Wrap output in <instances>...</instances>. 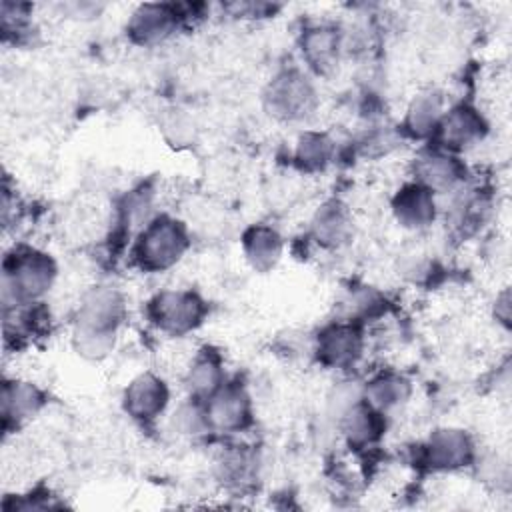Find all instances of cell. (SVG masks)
<instances>
[{
    "instance_id": "obj_1",
    "label": "cell",
    "mask_w": 512,
    "mask_h": 512,
    "mask_svg": "<svg viewBox=\"0 0 512 512\" xmlns=\"http://www.w3.org/2000/svg\"><path fill=\"white\" fill-rule=\"evenodd\" d=\"M186 250V234L184 230L168 220H156L150 224L138 242V258L150 270H164L178 262V258Z\"/></svg>"
},
{
    "instance_id": "obj_2",
    "label": "cell",
    "mask_w": 512,
    "mask_h": 512,
    "mask_svg": "<svg viewBox=\"0 0 512 512\" xmlns=\"http://www.w3.org/2000/svg\"><path fill=\"white\" fill-rule=\"evenodd\" d=\"M314 88L296 70L282 72L276 76L266 92V104L270 114L284 118V120H296L306 116L314 106Z\"/></svg>"
},
{
    "instance_id": "obj_3",
    "label": "cell",
    "mask_w": 512,
    "mask_h": 512,
    "mask_svg": "<svg viewBox=\"0 0 512 512\" xmlns=\"http://www.w3.org/2000/svg\"><path fill=\"white\" fill-rule=\"evenodd\" d=\"M54 278V266L44 254L16 258L14 268L4 272V300H26L40 296Z\"/></svg>"
},
{
    "instance_id": "obj_4",
    "label": "cell",
    "mask_w": 512,
    "mask_h": 512,
    "mask_svg": "<svg viewBox=\"0 0 512 512\" xmlns=\"http://www.w3.org/2000/svg\"><path fill=\"white\" fill-rule=\"evenodd\" d=\"M202 302L190 292H162L152 304L154 320L168 332L180 334L202 318Z\"/></svg>"
},
{
    "instance_id": "obj_5",
    "label": "cell",
    "mask_w": 512,
    "mask_h": 512,
    "mask_svg": "<svg viewBox=\"0 0 512 512\" xmlns=\"http://www.w3.org/2000/svg\"><path fill=\"white\" fill-rule=\"evenodd\" d=\"M122 316V298L112 288H96L82 300L78 326L82 330L114 332Z\"/></svg>"
},
{
    "instance_id": "obj_6",
    "label": "cell",
    "mask_w": 512,
    "mask_h": 512,
    "mask_svg": "<svg viewBox=\"0 0 512 512\" xmlns=\"http://www.w3.org/2000/svg\"><path fill=\"white\" fill-rule=\"evenodd\" d=\"M168 400V390L152 374H142L126 388L124 404L134 418H154L162 412Z\"/></svg>"
},
{
    "instance_id": "obj_7",
    "label": "cell",
    "mask_w": 512,
    "mask_h": 512,
    "mask_svg": "<svg viewBox=\"0 0 512 512\" xmlns=\"http://www.w3.org/2000/svg\"><path fill=\"white\" fill-rule=\"evenodd\" d=\"M206 420L222 430L244 426L248 420V398L240 388H222L210 396Z\"/></svg>"
},
{
    "instance_id": "obj_8",
    "label": "cell",
    "mask_w": 512,
    "mask_h": 512,
    "mask_svg": "<svg viewBox=\"0 0 512 512\" xmlns=\"http://www.w3.org/2000/svg\"><path fill=\"white\" fill-rule=\"evenodd\" d=\"M472 446L462 430H438L428 444V462L434 468H458L470 460Z\"/></svg>"
},
{
    "instance_id": "obj_9",
    "label": "cell",
    "mask_w": 512,
    "mask_h": 512,
    "mask_svg": "<svg viewBox=\"0 0 512 512\" xmlns=\"http://www.w3.org/2000/svg\"><path fill=\"white\" fill-rule=\"evenodd\" d=\"M174 28V12L168 6L144 4L130 20V34L140 44H152L166 38Z\"/></svg>"
},
{
    "instance_id": "obj_10",
    "label": "cell",
    "mask_w": 512,
    "mask_h": 512,
    "mask_svg": "<svg viewBox=\"0 0 512 512\" xmlns=\"http://www.w3.org/2000/svg\"><path fill=\"white\" fill-rule=\"evenodd\" d=\"M362 350L360 334L350 326H334L320 336L318 354L330 366L352 364Z\"/></svg>"
},
{
    "instance_id": "obj_11",
    "label": "cell",
    "mask_w": 512,
    "mask_h": 512,
    "mask_svg": "<svg viewBox=\"0 0 512 512\" xmlns=\"http://www.w3.org/2000/svg\"><path fill=\"white\" fill-rule=\"evenodd\" d=\"M394 212L404 226H426L434 218V200L430 190L418 184L402 188L394 200Z\"/></svg>"
},
{
    "instance_id": "obj_12",
    "label": "cell",
    "mask_w": 512,
    "mask_h": 512,
    "mask_svg": "<svg viewBox=\"0 0 512 512\" xmlns=\"http://www.w3.org/2000/svg\"><path fill=\"white\" fill-rule=\"evenodd\" d=\"M416 174L422 180L424 188L446 192L460 180L462 168L454 158L434 152V154H426L418 160Z\"/></svg>"
},
{
    "instance_id": "obj_13",
    "label": "cell",
    "mask_w": 512,
    "mask_h": 512,
    "mask_svg": "<svg viewBox=\"0 0 512 512\" xmlns=\"http://www.w3.org/2000/svg\"><path fill=\"white\" fill-rule=\"evenodd\" d=\"M484 132V122L476 110L460 106L454 108L442 122V140L454 148L468 146Z\"/></svg>"
},
{
    "instance_id": "obj_14",
    "label": "cell",
    "mask_w": 512,
    "mask_h": 512,
    "mask_svg": "<svg viewBox=\"0 0 512 512\" xmlns=\"http://www.w3.org/2000/svg\"><path fill=\"white\" fill-rule=\"evenodd\" d=\"M244 250H246V258L250 260V264L258 270H268L272 268L282 252V242L280 236L264 226L252 228L246 238H244Z\"/></svg>"
},
{
    "instance_id": "obj_15",
    "label": "cell",
    "mask_w": 512,
    "mask_h": 512,
    "mask_svg": "<svg viewBox=\"0 0 512 512\" xmlns=\"http://www.w3.org/2000/svg\"><path fill=\"white\" fill-rule=\"evenodd\" d=\"M302 52L316 70H326L338 54V34L332 28H314L304 34Z\"/></svg>"
},
{
    "instance_id": "obj_16",
    "label": "cell",
    "mask_w": 512,
    "mask_h": 512,
    "mask_svg": "<svg viewBox=\"0 0 512 512\" xmlns=\"http://www.w3.org/2000/svg\"><path fill=\"white\" fill-rule=\"evenodd\" d=\"M314 236L326 246H336L346 240L350 232V220L344 208L336 202L324 204L314 218Z\"/></svg>"
},
{
    "instance_id": "obj_17",
    "label": "cell",
    "mask_w": 512,
    "mask_h": 512,
    "mask_svg": "<svg viewBox=\"0 0 512 512\" xmlns=\"http://www.w3.org/2000/svg\"><path fill=\"white\" fill-rule=\"evenodd\" d=\"M364 394L376 410H390L408 398L410 386L400 376H380L366 386Z\"/></svg>"
},
{
    "instance_id": "obj_18",
    "label": "cell",
    "mask_w": 512,
    "mask_h": 512,
    "mask_svg": "<svg viewBox=\"0 0 512 512\" xmlns=\"http://www.w3.org/2000/svg\"><path fill=\"white\" fill-rule=\"evenodd\" d=\"M440 108H442V102H440V96L428 92V94H420L410 110H408V126L412 132L416 134H428L436 122H438V116H440Z\"/></svg>"
},
{
    "instance_id": "obj_19",
    "label": "cell",
    "mask_w": 512,
    "mask_h": 512,
    "mask_svg": "<svg viewBox=\"0 0 512 512\" xmlns=\"http://www.w3.org/2000/svg\"><path fill=\"white\" fill-rule=\"evenodd\" d=\"M344 430L348 434V438L354 442V444H364L368 440H372L376 434H378V416L368 410V408H362V406H354L350 408L344 416Z\"/></svg>"
},
{
    "instance_id": "obj_20",
    "label": "cell",
    "mask_w": 512,
    "mask_h": 512,
    "mask_svg": "<svg viewBox=\"0 0 512 512\" xmlns=\"http://www.w3.org/2000/svg\"><path fill=\"white\" fill-rule=\"evenodd\" d=\"M220 382V368L214 360H198L188 372V386L194 394L212 396L218 390Z\"/></svg>"
},
{
    "instance_id": "obj_21",
    "label": "cell",
    "mask_w": 512,
    "mask_h": 512,
    "mask_svg": "<svg viewBox=\"0 0 512 512\" xmlns=\"http://www.w3.org/2000/svg\"><path fill=\"white\" fill-rule=\"evenodd\" d=\"M40 404V394L32 384H16L14 388L6 386L4 388V414L8 416L10 412L24 416L32 412Z\"/></svg>"
},
{
    "instance_id": "obj_22",
    "label": "cell",
    "mask_w": 512,
    "mask_h": 512,
    "mask_svg": "<svg viewBox=\"0 0 512 512\" xmlns=\"http://www.w3.org/2000/svg\"><path fill=\"white\" fill-rule=\"evenodd\" d=\"M330 158V142L320 134H306L298 144V160L306 168H320Z\"/></svg>"
},
{
    "instance_id": "obj_23",
    "label": "cell",
    "mask_w": 512,
    "mask_h": 512,
    "mask_svg": "<svg viewBox=\"0 0 512 512\" xmlns=\"http://www.w3.org/2000/svg\"><path fill=\"white\" fill-rule=\"evenodd\" d=\"M76 346L88 358H102L114 346V332H96L76 328Z\"/></svg>"
},
{
    "instance_id": "obj_24",
    "label": "cell",
    "mask_w": 512,
    "mask_h": 512,
    "mask_svg": "<svg viewBox=\"0 0 512 512\" xmlns=\"http://www.w3.org/2000/svg\"><path fill=\"white\" fill-rule=\"evenodd\" d=\"M358 398H360V392L356 390V386L342 384L330 396V410L342 418L350 408L358 404Z\"/></svg>"
},
{
    "instance_id": "obj_25",
    "label": "cell",
    "mask_w": 512,
    "mask_h": 512,
    "mask_svg": "<svg viewBox=\"0 0 512 512\" xmlns=\"http://www.w3.org/2000/svg\"><path fill=\"white\" fill-rule=\"evenodd\" d=\"M496 314L502 318V322H508V318H510V298H508V292H502L500 298L496 300Z\"/></svg>"
}]
</instances>
